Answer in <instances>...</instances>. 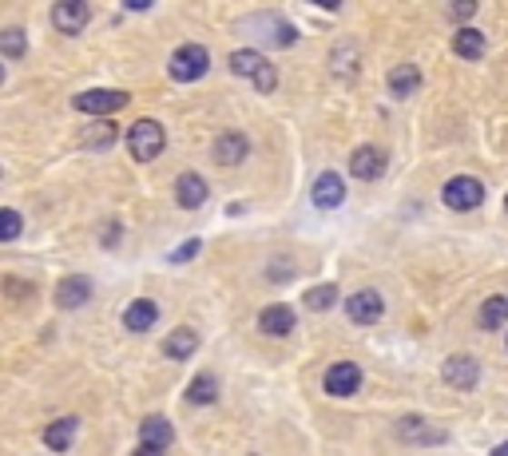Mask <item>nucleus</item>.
<instances>
[{
  "label": "nucleus",
  "instance_id": "nucleus-1",
  "mask_svg": "<svg viewBox=\"0 0 508 456\" xmlns=\"http://www.w3.org/2000/svg\"><path fill=\"white\" fill-rule=\"evenodd\" d=\"M231 72L234 75H243V80H251L258 92L270 95L278 88V72H274V64H270L263 52H254V48H239V52H231Z\"/></svg>",
  "mask_w": 508,
  "mask_h": 456
},
{
  "label": "nucleus",
  "instance_id": "nucleus-2",
  "mask_svg": "<svg viewBox=\"0 0 508 456\" xmlns=\"http://www.w3.org/2000/svg\"><path fill=\"white\" fill-rule=\"evenodd\" d=\"M164 147H167V132L155 119H139V124L127 127V151H132V159L151 163V159H159Z\"/></svg>",
  "mask_w": 508,
  "mask_h": 456
},
{
  "label": "nucleus",
  "instance_id": "nucleus-3",
  "mask_svg": "<svg viewBox=\"0 0 508 456\" xmlns=\"http://www.w3.org/2000/svg\"><path fill=\"white\" fill-rule=\"evenodd\" d=\"M211 68V56H207V48L203 45H183L171 52V64H167V72H171V80L175 84H194V80H203Z\"/></svg>",
  "mask_w": 508,
  "mask_h": 456
},
{
  "label": "nucleus",
  "instance_id": "nucleus-4",
  "mask_svg": "<svg viewBox=\"0 0 508 456\" xmlns=\"http://www.w3.org/2000/svg\"><path fill=\"white\" fill-rule=\"evenodd\" d=\"M127 100H132L127 92H115V88H92V92H80L72 104H75V112L104 119V115H112V112H124Z\"/></svg>",
  "mask_w": 508,
  "mask_h": 456
},
{
  "label": "nucleus",
  "instance_id": "nucleus-5",
  "mask_svg": "<svg viewBox=\"0 0 508 456\" xmlns=\"http://www.w3.org/2000/svg\"><path fill=\"white\" fill-rule=\"evenodd\" d=\"M441 203L449 206V211H473V206L484 203V183L473 179V175H457L445 183V191H441Z\"/></svg>",
  "mask_w": 508,
  "mask_h": 456
},
{
  "label": "nucleus",
  "instance_id": "nucleus-6",
  "mask_svg": "<svg viewBox=\"0 0 508 456\" xmlns=\"http://www.w3.org/2000/svg\"><path fill=\"white\" fill-rule=\"evenodd\" d=\"M322 389H326L330 397H354L362 389V365H354V362L330 365L326 377H322Z\"/></svg>",
  "mask_w": 508,
  "mask_h": 456
},
{
  "label": "nucleus",
  "instance_id": "nucleus-7",
  "mask_svg": "<svg viewBox=\"0 0 508 456\" xmlns=\"http://www.w3.org/2000/svg\"><path fill=\"white\" fill-rule=\"evenodd\" d=\"M92 20V5L88 0H60L56 8H52V25H56L64 36H75V32H84Z\"/></svg>",
  "mask_w": 508,
  "mask_h": 456
},
{
  "label": "nucleus",
  "instance_id": "nucleus-8",
  "mask_svg": "<svg viewBox=\"0 0 508 456\" xmlns=\"http://www.w3.org/2000/svg\"><path fill=\"white\" fill-rule=\"evenodd\" d=\"M345 313H350V322H358V325H374L385 313V302H382L377 290H358V294L345 298Z\"/></svg>",
  "mask_w": 508,
  "mask_h": 456
},
{
  "label": "nucleus",
  "instance_id": "nucleus-9",
  "mask_svg": "<svg viewBox=\"0 0 508 456\" xmlns=\"http://www.w3.org/2000/svg\"><path fill=\"white\" fill-rule=\"evenodd\" d=\"M397 437L402 441H413V444H445L449 441V432L445 429H437V425H429L425 417H405L402 425H397Z\"/></svg>",
  "mask_w": 508,
  "mask_h": 456
},
{
  "label": "nucleus",
  "instance_id": "nucleus-10",
  "mask_svg": "<svg viewBox=\"0 0 508 456\" xmlns=\"http://www.w3.org/2000/svg\"><path fill=\"white\" fill-rule=\"evenodd\" d=\"M310 199H314V206H322V211H334V206H342L345 183H342L338 171H322V175L314 179V191H310Z\"/></svg>",
  "mask_w": 508,
  "mask_h": 456
},
{
  "label": "nucleus",
  "instance_id": "nucleus-11",
  "mask_svg": "<svg viewBox=\"0 0 508 456\" xmlns=\"http://www.w3.org/2000/svg\"><path fill=\"white\" fill-rule=\"evenodd\" d=\"M175 203L183 211H199V206L207 203V179L194 175V171H183L175 179Z\"/></svg>",
  "mask_w": 508,
  "mask_h": 456
},
{
  "label": "nucleus",
  "instance_id": "nucleus-12",
  "mask_svg": "<svg viewBox=\"0 0 508 456\" xmlns=\"http://www.w3.org/2000/svg\"><path fill=\"white\" fill-rule=\"evenodd\" d=\"M246 155H251V139H246L243 132H223L219 139H214V159L226 163V167H239Z\"/></svg>",
  "mask_w": 508,
  "mask_h": 456
},
{
  "label": "nucleus",
  "instance_id": "nucleus-13",
  "mask_svg": "<svg viewBox=\"0 0 508 456\" xmlns=\"http://www.w3.org/2000/svg\"><path fill=\"white\" fill-rule=\"evenodd\" d=\"M441 377H445L453 389H473L481 382V369L473 357H449V362L441 365Z\"/></svg>",
  "mask_w": 508,
  "mask_h": 456
},
{
  "label": "nucleus",
  "instance_id": "nucleus-14",
  "mask_svg": "<svg viewBox=\"0 0 508 456\" xmlns=\"http://www.w3.org/2000/svg\"><path fill=\"white\" fill-rule=\"evenodd\" d=\"M382 171H385V155L377 147H358L350 155V175L354 179H382Z\"/></svg>",
  "mask_w": 508,
  "mask_h": 456
},
{
  "label": "nucleus",
  "instance_id": "nucleus-15",
  "mask_svg": "<svg viewBox=\"0 0 508 456\" xmlns=\"http://www.w3.org/2000/svg\"><path fill=\"white\" fill-rule=\"evenodd\" d=\"M88 298H92V282L84 274H72V278H64L56 286V306L60 310H80Z\"/></svg>",
  "mask_w": 508,
  "mask_h": 456
},
{
  "label": "nucleus",
  "instance_id": "nucleus-16",
  "mask_svg": "<svg viewBox=\"0 0 508 456\" xmlns=\"http://www.w3.org/2000/svg\"><path fill=\"white\" fill-rule=\"evenodd\" d=\"M258 330L270 333V338H286L294 330V310L290 306H266L263 318H258Z\"/></svg>",
  "mask_w": 508,
  "mask_h": 456
},
{
  "label": "nucleus",
  "instance_id": "nucleus-17",
  "mask_svg": "<svg viewBox=\"0 0 508 456\" xmlns=\"http://www.w3.org/2000/svg\"><path fill=\"white\" fill-rule=\"evenodd\" d=\"M194 350H199V333H194L191 325H179V330L167 333V342H164V353L171 357V362H187Z\"/></svg>",
  "mask_w": 508,
  "mask_h": 456
},
{
  "label": "nucleus",
  "instance_id": "nucleus-18",
  "mask_svg": "<svg viewBox=\"0 0 508 456\" xmlns=\"http://www.w3.org/2000/svg\"><path fill=\"white\" fill-rule=\"evenodd\" d=\"M334 75L345 84V80H358V72H362V56H358V45H350V40H342L338 48H334Z\"/></svg>",
  "mask_w": 508,
  "mask_h": 456
},
{
  "label": "nucleus",
  "instance_id": "nucleus-19",
  "mask_svg": "<svg viewBox=\"0 0 508 456\" xmlns=\"http://www.w3.org/2000/svg\"><path fill=\"white\" fill-rule=\"evenodd\" d=\"M171 441H175V429H171V421H164V417H147L144 425H139V444H151V449L167 452Z\"/></svg>",
  "mask_w": 508,
  "mask_h": 456
},
{
  "label": "nucleus",
  "instance_id": "nucleus-20",
  "mask_svg": "<svg viewBox=\"0 0 508 456\" xmlns=\"http://www.w3.org/2000/svg\"><path fill=\"white\" fill-rule=\"evenodd\" d=\"M155 318H159V306H155V302H147V298H139V302H132V306L124 310V325L132 333L151 330V325H155Z\"/></svg>",
  "mask_w": 508,
  "mask_h": 456
},
{
  "label": "nucleus",
  "instance_id": "nucleus-21",
  "mask_svg": "<svg viewBox=\"0 0 508 456\" xmlns=\"http://www.w3.org/2000/svg\"><path fill=\"white\" fill-rule=\"evenodd\" d=\"M115 139H120V132H115V124H107V119H95V124H88L80 132V144L88 151H107Z\"/></svg>",
  "mask_w": 508,
  "mask_h": 456
},
{
  "label": "nucleus",
  "instance_id": "nucleus-22",
  "mask_svg": "<svg viewBox=\"0 0 508 456\" xmlns=\"http://www.w3.org/2000/svg\"><path fill=\"white\" fill-rule=\"evenodd\" d=\"M421 84V72L417 64H397V68H389V92L397 95V100H405V95H413Z\"/></svg>",
  "mask_w": 508,
  "mask_h": 456
},
{
  "label": "nucleus",
  "instance_id": "nucleus-23",
  "mask_svg": "<svg viewBox=\"0 0 508 456\" xmlns=\"http://www.w3.org/2000/svg\"><path fill=\"white\" fill-rule=\"evenodd\" d=\"M75 429H80V421H75V417H60V421H52V425L45 429V444H48V449H56V452L72 449Z\"/></svg>",
  "mask_w": 508,
  "mask_h": 456
},
{
  "label": "nucleus",
  "instance_id": "nucleus-24",
  "mask_svg": "<svg viewBox=\"0 0 508 456\" xmlns=\"http://www.w3.org/2000/svg\"><path fill=\"white\" fill-rule=\"evenodd\" d=\"M453 52H457L461 60H481L484 56V36L477 28H457L453 32Z\"/></svg>",
  "mask_w": 508,
  "mask_h": 456
},
{
  "label": "nucleus",
  "instance_id": "nucleus-25",
  "mask_svg": "<svg viewBox=\"0 0 508 456\" xmlns=\"http://www.w3.org/2000/svg\"><path fill=\"white\" fill-rule=\"evenodd\" d=\"M477 322H481V330H501V325L508 322V298H504V294L489 298V302H484V306H481Z\"/></svg>",
  "mask_w": 508,
  "mask_h": 456
},
{
  "label": "nucleus",
  "instance_id": "nucleus-26",
  "mask_svg": "<svg viewBox=\"0 0 508 456\" xmlns=\"http://www.w3.org/2000/svg\"><path fill=\"white\" fill-rule=\"evenodd\" d=\"M187 401L191 405H214V401H219V382H214L211 373H199L187 389Z\"/></svg>",
  "mask_w": 508,
  "mask_h": 456
},
{
  "label": "nucleus",
  "instance_id": "nucleus-27",
  "mask_svg": "<svg viewBox=\"0 0 508 456\" xmlns=\"http://www.w3.org/2000/svg\"><path fill=\"white\" fill-rule=\"evenodd\" d=\"M25 48H28L25 28H5V32H0V56L20 60V56H25Z\"/></svg>",
  "mask_w": 508,
  "mask_h": 456
},
{
  "label": "nucleus",
  "instance_id": "nucleus-28",
  "mask_svg": "<svg viewBox=\"0 0 508 456\" xmlns=\"http://www.w3.org/2000/svg\"><path fill=\"white\" fill-rule=\"evenodd\" d=\"M338 302V290L334 286H318V290H306V306L310 310H330Z\"/></svg>",
  "mask_w": 508,
  "mask_h": 456
},
{
  "label": "nucleus",
  "instance_id": "nucleus-29",
  "mask_svg": "<svg viewBox=\"0 0 508 456\" xmlns=\"http://www.w3.org/2000/svg\"><path fill=\"white\" fill-rule=\"evenodd\" d=\"M16 234H20V214L13 206H5V211H0V243H13Z\"/></svg>",
  "mask_w": 508,
  "mask_h": 456
},
{
  "label": "nucleus",
  "instance_id": "nucleus-30",
  "mask_svg": "<svg viewBox=\"0 0 508 456\" xmlns=\"http://www.w3.org/2000/svg\"><path fill=\"white\" fill-rule=\"evenodd\" d=\"M199 238H191V243H183V246H175V254H171V263H191L194 254H199Z\"/></svg>",
  "mask_w": 508,
  "mask_h": 456
},
{
  "label": "nucleus",
  "instance_id": "nucleus-31",
  "mask_svg": "<svg viewBox=\"0 0 508 456\" xmlns=\"http://www.w3.org/2000/svg\"><path fill=\"white\" fill-rule=\"evenodd\" d=\"M473 13H477V0H464V5H453L449 8L453 20H464V16H473Z\"/></svg>",
  "mask_w": 508,
  "mask_h": 456
},
{
  "label": "nucleus",
  "instance_id": "nucleus-32",
  "mask_svg": "<svg viewBox=\"0 0 508 456\" xmlns=\"http://www.w3.org/2000/svg\"><path fill=\"white\" fill-rule=\"evenodd\" d=\"M120 243V223H107V231H104V246H115Z\"/></svg>",
  "mask_w": 508,
  "mask_h": 456
},
{
  "label": "nucleus",
  "instance_id": "nucleus-33",
  "mask_svg": "<svg viewBox=\"0 0 508 456\" xmlns=\"http://www.w3.org/2000/svg\"><path fill=\"white\" fill-rule=\"evenodd\" d=\"M5 286H8V294H13V298H25L28 294V286H25V282H16V278H8Z\"/></svg>",
  "mask_w": 508,
  "mask_h": 456
},
{
  "label": "nucleus",
  "instance_id": "nucleus-34",
  "mask_svg": "<svg viewBox=\"0 0 508 456\" xmlns=\"http://www.w3.org/2000/svg\"><path fill=\"white\" fill-rule=\"evenodd\" d=\"M132 456H164V449H151V444H139Z\"/></svg>",
  "mask_w": 508,
  "mask_h": 456
},
{
  "label": "nucleus",
  "instance_id": "nucleus-35",
  "mask_svg": "<svg viewBox=\"0 0 508 456\" xmlns=\"http://www.w3.org/2000/svg\"><path fill=\"white\" fill-rule=\"evenodd\" d=\"M493 456H508V441H504V444H496V449H493Z\"/></svg>",
  "mask_w": 508,
  "mask_h": 456
},
{
  "label": "nucleus",
  "instance_id": "nucleus-36",
  "mask_svg": "<svg viewBox=\"0 0 508 456\" xmlns=\"http://www.w3.org/2000/svg\"><path fill=\"white\" fill-rule=\"evenodd\" d=\"M504 211H508V194H504Z\"/></svg>",
  "mask_w": 508,
  "mask_h": 456
}]
</instances>
